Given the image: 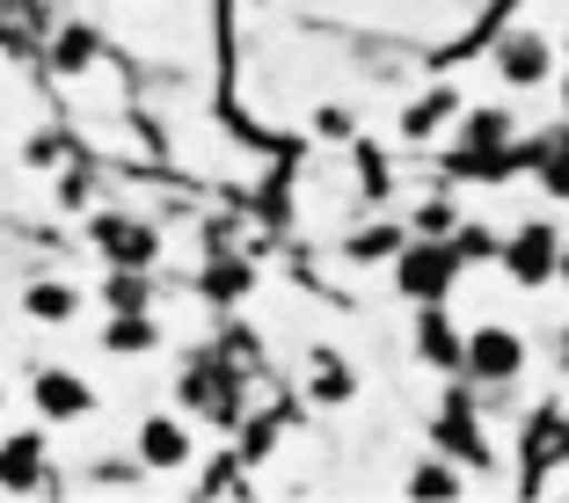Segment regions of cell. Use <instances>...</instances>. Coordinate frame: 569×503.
Returning <instances> with one entry per match:
<instances>
[{
	"label": "cell",
	"instance_id": "obj_23",
	"mask_svg": "<svg viewBox=\"0 0 569 503\" xmlns=\"http://www.w3.org/2000/svg\"><path fill=\"white\" fill-rule=\"evenodd\" d=\"M562 270H569V249H562Z\"/></svg>",
	"mask_w": 569,
	"mask_h": 503
},
{
	"label": "cell",
	"instance_id": "obj_8",
	"mask_svg": "<svg viewBox=\"0 0 569 503\" xmlns=\"http://www.w3.org/2000/svg\"><path fill=\"white\" fill-rule=\"evenodd\" d=\"M438 453L468 460V467H482V460H489V445H482V431H475V416H468V402H460V394H452V409L438 416Z\"/></svg>",
	"mask_w": 569,
	"mask_h": 503
},
{
	"label": "cell",
	"instance_id": "obj_19",
	"mask_svg": "<svg viewBox=\"0 0 569 503\" xmlns=\"http://www.w3.org/2000/svg\"><path fill=\"white\" fill-rule=\"evenodd\" d=\"M241 285H249V270H241V263H219L212 270V292H241Z\"/></svg>",
	"mask_w": 569,
	"mask_h": 503
},
{
	"label": "cell",
	"instance_id": "obj_16",
	"mask_svg": "<svg viewBox=\"0 0 569 503\" xmlns=\"http://www.w3.org/2000/svg\"><path fill=\"white\" fill-rule=\"evenodd\" d=\"M540 183H548V198H569V139L540 161Z\"/></svg>",
	"mask_w": 569,
	"mask_h": 503
},
{
	"label": "cell",
	"instance_id": "obj_9",
	"mask_svg": "<svg viewBox=\"0 0 569 503\" xmlns=\"http://www.w3.org/2000/svg\"><path fill=\"white\" fill-rule=\"evenodd\" d=\"M102 351H118V358L153 351V321L139 314V306H118V314H110V329H102Z\"/></svg>",
	"mask_w": 569,
	"mask_h": 503
},
{
	"label": "cell",
	"instance_id": "obj_17",
	"mask_svg": "<svg viewBox=\"0 0 569 503\" xmlns=\"http://www.w3.org/2000/svg\"><path fill=\"white\" fill-rule=\"evenodd\" d=\"M446 110H452V95H431V102H423V110H417V118H409V132H417V139H423V132H431V124H438V118H446Z\"/></svg>",
	"mask_w": 569,
	"mask_h": 503
},
{
	"label": "cell",
	"instance_id": "obj_11",
	"mask_svg": "<svg viewBox=\"0 0 569 503\" xmlns=\"http://www.w3.org/2000/svg\"><path fill=\"white\" fill-rule=\"evenodd\" d=\"M503 139H511L503 110H475V118H468V132H460V147H468V153H482V161H497V153H503Z\"/></svg>",
	"mask_w": 569,
	"mask_h": 503
},
{
	"label": "cell",
	"instance_id": "obj_7",
	"mask_svg": "<svg viewBox=\"0 0 569 503\" xmlns=\"http://www.w3.org/2000/svg\"><path fill=\"white\" fill-rule=\"evenodd\" d=\"M37 409H44L51 423H73V416H88V409H96V394H88L73 372H37Z\"/></svg>",
	"mask_w": 569,
	"mask_h": 503
},
{
	"label": "cell",
	"instance_id": "obj_14",
	"mask_svg": "<svg viewBox=\"0 0 569 503\" xmlns=\"http://www.w3.org/2000/svg\"><path fill=\"white\" fill-rule=\"evenodd\" d=\"M409 496H423V503H446V496H460V474H452L446 460H423V467L409 474Z\"/></svg>",
	"mask_w": 569,
	"mask_h": 503
},
{
	"label": "cell",
	"instance_id": "obj_5",
	"mask_svg": "<svg viewBox=\"0 0 569 503\" xmlns=\"http://www.w3.org/2000/svg\"><path fill=\"white\" fill-rule=\"evenodd\" d=\"M96 249L110 255L118 270H147L153 255H161V241H153V227H139V219H96Z\"/></svg>",
	"mask_w": 569,
	"mask_h": 503
},
{
	"label": "cell",
	"instance_id": "obj_15",
	"mask_svg": "<svg viewBox=\"0 0 569 503\" xmlns=\"http://www.w3.org/2000/svg\"><path fill=\"white\" fill-rule=\"evenodd\" d=\"M351 394H358L351 365H336V358H321V365H315V402H351Z\"/></svg>",
	"mask_w": 569,
	"mask_h": 503
},
{
	"label": "cell",
	"instance_id": "obj_2",
	"mask_svg": "<svg viewBox=\"0 0 569 503\" xmlns=\"http://www.w3.org/2000/svg\"><path fill=\"white\" fill-rule=\"evenodd\" d=\"M460 263H468V255L460 249H438V241H423V249H402V263H395V285L409 292V300H446V285L452 278H460Z\"/></svg>",
	"mask_w": 569,
	"mask_h": 503
},
{
	"label": "cell",
	"instance_id": "obj_18",
	"mask_svg": "<svg viewBox=\"0 0 569 503\" xmlns=\"http://www.w3.org/2000/svg\"><path fill=\"white\" fill-rule=\"evenodd\" d=\"M417 227H423V234H446V227H452V204H446V198H438V204H423V212H417Z\"/></svg>",
	"mask_w": 569,
	"mask_h": 503
},
{
	"label": "cell",
	"instance_id": "obj_21",
	"mask_svg": "<svg viewBox=\"0 0 569 503\" xmlns=\"http://www.w3.org/2000/svg\"><path fill=\"white\" fill-rule=\"evenodd\" d=\"M387 249H395V234H366V241H358V263H380Z\"/></svg>",
	"mask_w": 569,
	"mask_h": 503
},
{
	"label": "cell",
	"instance_id": "obj_1",
	"mask_svg": "<svg viewBox=\"0 0 569 503\" xmlns=\"http://www.w3.org/2000/svg\"><path fill=\"white\" fill-rule=\"evenodd\" d=\"M460 365H468L482 386L519 380V372H526V335H519V329H497V321H489V329H475L468 343H460Z\"/></svg>",
	"mask_w": 569,
	"mask_h": 503
},
{
	"label": "cell",
	"instance_id": "obj_24",
	"mask_svg": "<svg viewBox=\"0 0 569 503\" xmlns=\"http://www.w3.org/2000/svg\"><path fill=\"white\" fill-rule=\"evenodd\" d=\"M562 102H569V81H562Z\"/></svg>",
	"mask_w": 569,
	"mask_h": 503
},
{
	"label": "cell",
	"instance_id": "obj_3",
	"mask_svg": "<svg viewBox=\"0 0 569 503\" xmlns=\"http://www.w3.org/2000/svg\"><path fill=\"white\" fill-rule=\"evenodd\" d=\"M503 270H511V278H519L526 292L548 285L555 270H562V241H555L548 227H519V234L503 241Z\"/></svg>",
	"mask_w": 569,
	"mask_h": 503
},
{
	"label": "cell",
	"instance_id": "obj_12",
	"mask_svg": "<svg viewBox=\"0 0 569 503\" xmlns=\"http://www.w3.org/2000/svg\"><path fill=\"white\" fill-rule=\"evenodd\" d=\"M37 437H16V445H0V482L8 489H37Z\"/></svg>",
	"mask_w": 569,
	"mask_h": 503
},
{
	"label": "cell",
	"instance_id": "obj_4",
	"mask_svg": "<svg viewBox=\"0 0 569 503\" xmlns=\"http://www.w3.org/2000/svg\"><path fill=\"white\" fill-rule=\"evenodd\" d=\"M548 67H555V51H548V37H540V30H511L497 44V73L511 88H540V81H548Z\"/></svg>",
	"mask_w": 569,
	"mask_h": 503
},
{
	"label": "cell",
	"instance_id": "obj_22",
	"mask_svg": "<svg viewBox=\"0 0 569 503\" xmlns=\"http://www.w3.org/2000/svg\"><path fill=\"white\" fill-rule=\"evenodd\" d=\"M315 124H321V132H329V139H336V132L351 139V110H321V118H315Z\"/></svg>",
	"mask_w": 569,
	"mask_h": 503
},
{
	"label": "cell",
	"instance_id": "obj_20",
	"mask_svg": "<svg viewBox=\"0 0 569 503\" xmlns=\"http://www.w3.org/2000/svg\"><path fill=\"white\" fill-rule=\"evenodd\" d=\"M147 300V285H139V278H118V285H110V306H139Z\"/></svg>",
	"mask_w": 569,
	"mask_h": 503
},
{
	"label": "cell",
	"instance_id": "obj_13",
	"mask_svg": "<svg viewBox=\"0 0 569 503\" xmlns=\"http://www.w3.org/2000/svg\"><path fill=\"white\" fill-rule=\"evenodd\" d=\"M423 358H431V365H460V335L438 314V300H431V314H423Z\"/></svg>",
	"mask_w": 569,
	"mask_h": 503
},
{
	"label": "cell",
	"instance_id": "obj_10",
	"mask_svg": "<svg viewBox=\"0 0 569 503\" xmlns=\"http://www.w3.org/2000/svg\"><path fill=\"white\" fill-rule=\"evenodd\" d=\"M73 306H81V292H73V285H30V292H22V314H30V321H51V329H59V321H73Z\"/></svg>",
	"mask_w": 569,
	"mask_h": 503
},
{
	"label": "cell",
	"instance_id": "obj_6",
	"mask_svg": "<svg viewBox=\"0 0 569 503\" xmlns=\"http://www.w3.org/2000/svg\"><path fill=\"white\" fill-rule=\"evenodd\" d=\"M139 460H147L153 474L190 467V431L176 416H147V423H139Z\"/></svg>",
	"mask_w": 569,
	"mask_h": 503
}]
</instances>
